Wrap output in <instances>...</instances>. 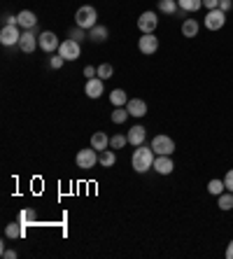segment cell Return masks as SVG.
I'll return each mask as SVG.
<instances>
[{
	"instance_id": "cell-1",
	"label": "cell",
	"mask_w": 233,
	"mask_h": 259,
	"mask_svg": "<svg viewBox=\"0 0 233 259\" xmlns=\"http://www.w3.org/2000/svg\"><path fill=\"white\" fill-rule=\"evenodd\" d=\"M154 159H156V154H154V150H152V147L138 145V150L133 152V157H131L133 171L145 173V171H149V168H154Z\"/></svg>"
},
{
	"instance_id": "cell-2",
	"label": "cell",
	"mask_w": 233,
	"mask_h": 259,
	"mask_svg": "<svg viewBox=\"0 0 233 259\" xmlns=\"http://www.w3.org/2000/svg\"><path fill=\"white\" fill-rule=\"evenodd\" d=\"M96 19H98V12H96V7H91V5L79 7L77 14H75V23H77L79 28H84V31H91L94 26H98Z\"/></svg>"
},
{
	"instance_id": "cell-3",
	"label": "cell",
	"mask_w": 233,
	"mask_h": 259,
	"mask_svg": "<svg viewBox=\"0 0 233 259\" xmlns=\"http://www.w3.org/2000/svg\"><path fill=\"white\" fill-rule=\"evenodd\" d=\"M152 150H154V154L159 157V154H173L175 152V140L173 138H168V136H156L154 140H152V145H149Z\"/></svg>"
},
{
	"instance_id": "cell-4",
	"label": "cell",
	"mask_w": 233,
	"mask_h": 259,
	"mask_svg": "<svg viewBox=\"0 0 233 259\" xmlns=\"http://www.w3.org/2000/svg\"><path fill=\"white\" fill-rule=\"evenodd\" d=\"M38 44H40V49H42V52H47V54H54V52H58V47H61L58 38H56L52 31L40 33V35H38Z\"/></svg>"
},
{
	"instance_id": "cell-5",
	"label": "cell",
	"mask_w": 233,
	"mask_h": 259,
	"mask_svg": "<svg viewBox=\"0 0 233 259\" xmlns=\"http://www.w3.org/2000/svg\"><path fill=\"white\" fill-rule=\"evenodd\" d=\"M96 152H98V150H94V147H91V150H89V147H86V150H79V152H77V157H75L77 166H79V168H84V171L94 168L96 163H98V154H96Z\"/></svg>"
},
{
	"instance_id": "cell-6",
	"label": "cell",
	"mask_w": 233,
	"mask_h": 259,
	"mask_svg": "<svg viewBox=\"0 0 233 259\" xmlns=\"http://www.w3.org/2000/svg\"><path fill=\"white\" fill-rule=\"evenodd\" d=\"M224 23H226V12H222L219 7L205 14V28L208 31H219V28H224Z\"/></svg>"
},
{
	"instance_id": "cell-7",
	"label": "cell",
	"mask_w": 233,
	"mask_h": 259,
	"mask_svg": "<svg viewBox=\"0 0 233 259\" xmlns=\"http://www.w3.org/2000/svg\"><path fill=\"white\" fill-rule=\"evenodd\" d=\"M58 54L63 56L65 61H77V59H79V54H82L79 42H75L73 38H68L65 42H61V47H58Z\"/></svg>"
},
{
	"instance_id": "cell-8",
	"label": "cell",
	"mask_w": 233,
	"mask_h": 259,
	"mask_svg": "<svg viewBox=\"0 0 233 259\" xmlns=\"http://www.w3.org/2000/svg\"><path fill=\"white\" fill-rule=\"evenodd\" d=\"M138 49L142 52L145 56L154 54L156 49H159V38L154 35V33H142V38L138 40Z\"/></svg>"
},
{
	"instance_id": "cell-9",
	"label": "cell",
	"mask_w": 233,
	"mask_h": 259,
	"mask_svg": "<svg viewBox=\"0 0 233 259\" xmlns=\"http://www.w3.org/2000/svg\"><path fill=\"white\" fill-rule=\"evenodd\" d=\"M159 26V19H156V12H142L138 19V28L140 33H154Z\"/></svg>"
},
{
	"instance_id": "cell-10",
	"label": "cell",
	"mask_w": 233,
	"mask_h": 259,
	"mask_svg": "<svg viewBox=\"0 0 233 259\" xmlns=\"http://www.w3.org/2000/svg\"><path fill=\"white\" fill-rule=\"evenodd\" d=\"M21 40V33L17 26H2L0 28V42L5 44V47H12V44H19Z\"/></svg>"
},
{
	"instance_id": "cell-11",
	"label": "cell",
	"mask_w": 233,
	"mask_h": 259,
	"mask_svg": "<svg viewBox=\"0 0 233 259\" xmlns=\"http://www.w3.org/2000/svg\"><path fill=\"white\" fill-rule=\"evenodd\" d=\"M35 47H40V44H38V38H35L33 28H31V31H23L21 40H19V49H21L23 54H33V52H35Z\"/></svg>"
},
{
	"instance_id": "cell-12",
	"label": "cell",
	"mask_w": 233,
	"mask_h": 259,
	"mask_svg": "<svg viewBox=\"0 0 233 259\" xmlns=\"http://www.w3.org/2000/svg\"><path fill=\"white\" fill-rule=\"evenodd\" d=\"M126 110L131 117H145V115H147V103H145L142 98H131L126 103Z\"/></svg>"
},
{
	"instance_id": "cell-13",
	"label": "cell",
	"mask_w": 233,
	"mask_h": 259,
	"mask_svg": "<svg viewBox=\"0 0 233 259\" xmlns=\"http://www.w3.org/2000/svg\"><path fill=\"white\" fill-rule=\"evenodd\" d=\"M173 168H175V163H173V159H170L168 154H159V157L154 159V171L161 173V175H170Z\"/></svg>"
},
{
	"instance_id": "cell-14",
	"label": "cell",
	"mask_w": 233,
	"mask_h": 259,
	"mask_svg": "<svg viewBox=\"0 0 233 259\" xmlns=\"http://www.w3.org/2000/svg\"><path fill=\"white\" fill-rule=\"evenodd\" d=\"M84 94L89 98H100V94H103V80H100V77H91V80H86Z\"/></svg>"
},
{
	"instance_id": "cell-15",
	"label": "cell",
	"mask_w": 233,
	"mask_h": 259,
	"mask_svg": "<svg viewBox=\"0 0 233 259\" xmlns=\"http://www.w3.org/2000/svg\"><path fill=\"white\" fill-rule=\"evenodd\" d=\"M17 17H19V26H21V28H26V31H31V28H35V23H38V17H35V14H33L31 10H23V12H19Z\"/></svg>"
},
{
	"instance_id": "cell-16",
	"label": "cell",
	"mask_w": 233,
	"mask_h": 259,
	"mask_svg": "<svg viewBox=\"0 0 233 259\" xmlns=\"http://www.w3.org/2000/svg\"><path fill=\"white\" fill-rule=\"evenodd\" d=\"M145 136H147L145 126H140V124H138V126H133V129L128 131V142L138 147V145H142V142H145Z\"/></svg>"
},
{
	"instance_id": "cell-17",
	"label": "cell",
	"mask_w": 233,
	"mask_h": 259,
	"mask_svg": "<svg viewBox=\"0 0 233 259\" xmlns=\"http://www.w3.org/2000/svg\"><path fill=\"white\" fill-rule=\"evenodd\" d=\"M198 31H201V26H198L196 19H187V21H182V35H184V38H196Z\"/></svg>"
},
{
	"instance_id": "cell-18",
	"label": "cell",
	"mask_w": 233,
	"mask_h": 259,
	"mask_svg": "<svg viewBox=\"0 0 233 259\" xmlns=\"http://www.w3.org/2000/svg\"><path fill=\"white\" fill-rule=\"evenodd\" d=\"M107 35H110V33H107L105 26H94V28L89 31V38H91L94 42H105Z\"/></svg>"
},
{
	"instance_id": "cell-19",
	"label": "cell",
	"mask_w": 233,
	"mask_h": 259,
	"mask_svg": "<svg viewBox=\"0 0 233 259\" xmlns=\"http://www.w3.org/2000/svg\"><path fill=\"white\" fill-rule=\"evenodd\" d=\"M107 145H110V140H107L105 133H94V138H91V147L94 150L103 152V150H107Z\"/></svg>"
},
{
	"instance_id": "cell-20",
	"label": "cell",
	"mask_w": 233,
	"mask_h": 259,
	"mask_svg": "<svg viewBox=\"0 0 233 259\" xmlns=\"http://www.w3.org/2000/svg\"><path fill=\"white\" fill-rule=\"evenodd\" d=\"M115 161H116V157H115V152H112V150H103V152H100V157H98V163H100L103 168L115 166Z\"/></svg>"
},
{
	"instance_id": "cell-21",
	"label": "cell",
	"mask_w": 233,
	"mask_h": 259,
	"mask_svg": "<svg viewBox=\"0 0 233 259\" xmlns=\"http://www.w3.org/2000/svg\"><path fill=\"white\" fill-rule=\"evenodd\" d=\"M110 100H112V105H115V108L126 105V103H128V100H126V91H124V89H115V91L110 94Z\"/></svg>"
},
{
	"instance_id": "cell-22",
	"label": "cell",
	"mask_w": 233,
	"mask_h": 259,
	"mask_svg": "<svg viewBox=\"0 0 233 259\" xmlns=\"http://www.w3.org/2000/svg\"><path fill=\"white\" fill-rule=\"evenodd\" d=\"M177 7H180L177 0H159V10L163 12V14H175Z\"/></svg>"
},
{
	"instance_id": "cell-23",
	"label": "cell",
	"mask_w": 233,
	"mask_h": 259,
	"mask_svg": "<svg viewBox=\"0 0 233 259\" xmlns=\"http://www.w3.org/2000/svg\"><path fill=\"white\" fill-rule=\"evenodd\" d=\"M224 189H226V184H224V180H210V182H208V192H210L212 196H219V194H224Z\"/></svg>"
},
{
	"instance_id": "cell-24",
	"label": "cell",
	"mask_w": 233,
	"mask_h": 259,
	"mask_svg": "<svg viewBox=\"0 0 233 259\" xmlns=\"http://www.w3.org/2000/svg\"><path fill=\"white\" fill-rule=\"evenodd\" d=\"M5 236H7V238L23 236V224H21V222H17V224H7V229H5Z\"/></svg>"
},
{
	"instance_id": "cell-25",
	"label": "cell",
	"mask_w": 233,
	"mask_h": 259,
	"mask_svg": "<svg viewBox=\"0 0 233 259\" xmlns=\"http://www.w3.org/2000/svg\"><path fill=\"white\" fill-rule=\"evenodd\" d=\"M180 2V7L184 12H196V10H201V5H203V0H177Z\"/></svg>"
},
{
	"instance_id": "cell-26",
	"label": "cell",
	"mask_w": 233,
	"mask_h": 259,
	"mask_svg": "<svg viewBox=\"0 0 233 259\" xmlns=\"http://www.w3.org/2000/svg\"><path fill=\"white\" fill-rule=\"evenodd\" d=\"M219 199V210H231L233 208V192H229V194H219L217 196Z\"/></svg>"
},
{
	"instance_id": "cell-27",
	"label": "cell",
	"mask_w": 233,
	"mask_h": 259,
	"mask_svg": "<svg viewBox=\"0 0 233 259\" xmlns=\"http://www.w3.org/2000/svg\"><path fill=\"white\" fill-rule=\"evenodd\" d=\"M126 142H128V136H112V138H110V147H112V150H121Z\"/></svg>"
},
{
	"instance_id": "cell-28",
	"label": "cell",
	"mask_w": 233,
	"mask_h": 259,
	"mask_svg": "<svg viewBox=\"0 0 233 259\" xmlns=\"http://www.w3.org/2000/svg\"><path fill=\"white\" fill-rule=\"evenodd\" d=\"M126 117H128V110H124V108H115V112H112V121L115 124H124Z\"/></svg>"
},
{
	"instance_id": "cell-29",
	"label": "cell",
	"mask_w": 233,
	"mask_h": 259,
	"mask_svg": "<svg viewBox=\"0 0 233 259\" xmlns=\"http://www.w3.org/2000/svg\"><path fill=\"white\" fill-rule=\"evenodd\" d=\"M112 73H115V70H112V65H110V63L98 65V77H100V80H110Z\"/></svg>"
},
{
	"instance_id": "cell-30",
	"label": "cell",
	"mask_w": 233,
	"mask_h": 259,
	"mask_svg": "<svg viewBox=\"0 0 233 259\" xmlns=\"http://www.w3.org/2000/svg\"><path fill=\"white\" fill-rule=\"evenodd\" d=\"M19 222H21L23 227H26V224H33V222H35V213H33V210H21Z\"/></svg>"
},
{
	"instance_id": "cell-31",
	"label": "cell",
	"mask_w": 233,
	"mask_h": 259,
	"mask_svg": "<svg viewBox=\"0 0 233 259\" xmlns=\"http://www.w3.org/2000/svg\"><path fill=\"white\" fill-rule=\"evenodd\" d=\"M70 38H73L75 42H82L84 38H89V33H84V28H79V26H77V28L70 31Z\"/></svg>"
},
{
	"instance_id": "cell-32",
	"label": "cell",
	"mask_w": 233,
	"mask_h": 259,
	"mask_svg": "<svg viewBox=\"0 0 233 259\" xmlns=\"http://www.w3.org/2000/svg\"><path fill=\"white\" fill-rule=\"evenodd\" d=\"M63 63H65V59L61 54H56V56H52V61H49V65H52L54 70H61L63 68Z\"/></svg>"
},
{
	"instance_id": "cell-33",
	"label": "cell",
	"mask_w": 233,
	"mask_h": 259,
	"mask_svg": "<svg viewBox=\"0 0 233 259\" xmlns=\"http://www.w3.org/2000/svg\"><path fill=\"white\" fill-rule=\"evenodd\" d=\"M224 184H226V189H229V192H233V168L224 175Z\"/></svg>"
},
{
	"instance_id": "cell-34",
	"label": "cell",
	"mask_w": 233,
	"mask_h": 259,
	"mask_svg": "<svg viewBox=\"0 0 233 259\" xmlns=\"http://www.w3.org/2000/svg\"><path fill=\"white\" fill-rule=\"evenodd\" d=\"M98 75V68H94V65H86L84 68V77L86 80H91V77H96Z\"/></svg>"
},
{
	"instance_id": "cell-35",
	"label": "cell",
	"mask_w": 233,
	"mask_h": 259,
	"mask_svg": "<svg viewBox=\"0 0 233 259\" xmlns=\"http://www.w3.org/2000/svg\"><path fill=\"white\" fill-rule=\"evenodd\" d=\"M203 7H208V10H217V7H219V0H203Z\"/></svg>"
},
{
	"instance_id": "cell-36",
	"label": "cell",
	"mask_w": 233,
	"mask_h": 259,
	"mask_svg": "<svg viewBox=\"0 0 233 259\" xmlns=\"http://www.w3.org/2000/svg\"><path fill=\"white\" fill-rule=\"evenodd\" d=\"M231 5H233L231 0H219V10H222V12H229V10H231Z\"/></svg>"
},
{
	"instance_id": "cell-37",
	"label": "cell",
	"mask_w": 233,
	"mask_h": 259,
	"mask_svg": "<svg viewBox=\"0 0 233 259\" xmlns=\"http://www.w3.org/2000/svg\"><path fill=\"white\" fill-rule=\"evenodd\" d=\"M2 257H5V259H17V252H14V250H5V252H2Z\"/></svg>"
},
{
	"instance_id": "cell-38",
	"label": "cell",
	"mask_w": 233,
	"mask_h": 259,
	"mask_svg": "<svg viewBox=\"0 0 233 259\" xmlns=\"http://www.w3.org/2000/svg\"><path fill=\"white\" fill-rule=\"evenodd\" d=\"M226 257H229V259H233V240L229 243V248H226Z\"/></svg>"
}]
</instances>
